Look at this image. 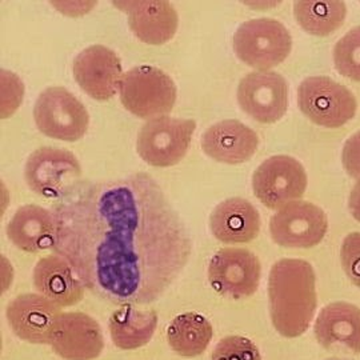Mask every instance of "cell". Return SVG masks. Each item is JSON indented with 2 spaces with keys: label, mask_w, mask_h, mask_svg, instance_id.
I'll use <instances>...</instances> for the list:
<instances>
[{
  "label": "cell",
  "mask_w": 360,
  "mask_h": 360,
  "mask_svg": "<svg viewBox=\"0 0 360 360\" xmlns=\"http://www.w3.org/2000/svg\"><path fill=\"white\" fill-rule=\"evenodd\" d=\"M53 251L94 295L154 303L188 263L193 243L176 210L144 172L80 181L53 206Z\"/></svg>",
  "instance_id": "1"
},
{
  "label": "cell",
  "mask_w": 360,
  "mask_h": 360,
  "mask_svg": "<svg viewBox=\"0 0 360 360\" xmlns=\"http://www.w3.org/2000/svg\"><path fill=\"white\" fill-rule=\"evenodd\" d=\"M269 300L272 324L279 334L294 339L304 334L316 307V276L303 259H282L271 267Z\"/></svg>",
  "instance_id": "2"
},
{
  "label": "cell",
  "mask_w": 360,
  "mask_h": 360,
  "mask_svg": "<svg viewBox=\"0 0 360 360\" xmlns=\"http://www.w3.org/2000/svg\"><path fill=\"white\" fill-rule=\"evenodd\" d=\"M119 96L132 115L151 120L172 111L178 89L163 70L154 65H138L123 75Z\"/></svg>",
  "instance_id": "3"
},
{
  "label": "cell",
  "mask_w": 360,
  "mask_h": 360,
  "mask_svg": "<svg viewBox=\"0 0 360 360\" xmlns=\"http://www.w3.org/2000/svg\"><path fill=\"white\" fill-rule=\"evenodd\" d=\"M232 44L236 56L243 63L267 71L287 59L292 49V38L281 22L257 18L239 26Z\"/></svg>",
  "instance_id": "4"
},
{
  "label": "cell",
  "mask_w": 360,
  "mask_h": 360,
  "mask_svg": "<svg viewBox=\"0 0 360 360\" xmlns=\"http://www.w3.org/2000/svg\"><path fill=\"white\" fill-rule=\"evenodd\" d=\"M195 129L193 119L162 116L147 120L138 134L136 151L153 167H172L187 154Z\"/></svg>",
  "instance_id": "5"
},
{
  "label": "cell",
  "mask_w": 360,
  "mask_h": 360,
  "mask_svg": "<svg viewBox=\"0 0 360 360\" xmlns=\"http://www.w3.org/2000/svg\"><path fill=\"white\" fill-rule=\"evenodd\" d=\"M297 104L311 122L326 129L345 126L358 108L352 92L328 77L304 79L297 89Z\"/></svg>",
  "instance_id": "6"
},
{
  "label": "cell",
  "mask_w": 360,
  "mask_h": 360,
  "mask_svg": "<svg viewBox=\"0 0 360 360\" xmlns=\"http://www.w3.org/2000/svg\"><path fill=\"white\" fill-rule=\"evenodd\" d=\"M34 119L41 134L65 142L82 139L90 124L86 107L65 87H49L39 95Z\"/></svg>",
  "instance_id": "7"
},
{
  "label": "cell",
  "mask_w": 360,
  "mask_h": 360,
  "mask_svg": "<svg viewBox=\"0 0 360 360\" xmlns=\"http://www.w3.org/2000/svg\"><path fill=\"white\" fill-rule=\"evenodd\" d=\"M252 190L267 208L281 210L299 200L306 193V169L291 156H272L257 168L252 176Z\"/></svg>",
  "instance_id": "8"
},
{
  "label": "cell",
  "mask_w": 360,
  "mask_h": 360,
  "mask_svg": "<svg viewBox=\"0 0 360 360\" xmlns=\"http://www.w3.org/2000/svg\"><path fill=\"white\" fill-rule=\"evenodd\" d=\"M25 178L34 193L59 199L80 183L82 167L70 151L40 147L28 156Z\"/></svg>",
  "instance_id": "9"
},
{
  "label": "cell",
  "mask_w": 360,
  "mask_h": 360,
  "mask_svg": "<svg viewBox=\"0 0 360 360\" xmlns=\"http://www.w3.org/2000/svg\"><path fill=\"white\" fill-rule=\"evenodd\" d=\"M262 264L257 255L245 248H221L208 266V281L220 295L245 299L257 291Z\"/></svg>",
  "instance_id": "10"
},
{
  "label": "cell",
  "mask_w": 360,
  "mask_h": 360,
  "mask_svg": "<svg viewBox=\"0 0 360 360\" xmlns=\"http://www.w3.org/2000/svg\"><path fill=\"white\" fill-rule=\"evenodd\" d=\"M328 230V220L321 207L296 200L281 208L270 221L276 245L288 248H311L319 245Z\"/></svg>",
  "instance_id": "11"
},
{
  "label": "cell",
  "mask_w": 360,
  "mask_h": 360,
  "mask_svg": "<svg viewBox=\"0 0 360 360\" xmlns=\"http://www.w3.org/2000/svg\"><path fill=\"white\" fill-rule=\"evenodd\" d=\"M238 102L259 123H276L288 110L287 82L276 72H251L239 83Z\"/></svg>",
  "instance_id": "12"
},
{
  "label": "cell",
  "mask_w": 360,
  "mask_h": 360,
  "mask_svg": "<svg viewBox=\"0 0 360 360\" xmlns=\"http://www.w3.org/2000/svg\"><path fill=\"white\" fill-rule=\"evenodd\" d=\"M79 87L95 101H108L119 90L123 79L122 62L115 51L102 44L84 49L72 63Z\"/></svg>",
  "instance_id": "13"
},
{
  "label": "cell",
  "mask_w": 360,
  "mask_h": 360,
  "mask_svg": "<svg viewBox=\"0 0 360 360\" xmlns=\"http://www.w3.org/2000/svg\"><path fill=\"white\" fill-rule=\"evenodd\" d=\"M52 349L65 360H94L104 348L98 322L84 312H63L55 323Z\"/></svg>",
  "instance_id": "14"
},
{
  "label": "cell",
  "mask_w": 360,
  "mask_h": 360,
  "mask_svg": "<svg viewBox=\"0 0 360 360\" xmlns=\"http://www.w3.org/2000/svg\"><path fill=\"white\" fill-rule=\"evenodd\" d=\"M62 307L40 294H22L7 306V321L13 334L32 345H50Z\"/></svg>",
  "instance_id": "15"
},
{
  "label": "cell",
  "mask_w": 360,
  "mask_h": 360,
  "mask_svg": "<svg viewBox=\"0 0 360 360\" xmlns=\"http://www.w3.org/2000/svg\"><path fill=\"white\" fill-rule=\"evenodd\" d=\"M315 338L328 351L360 354V309L347 302H335L318 315Z\"/></svg>",
  "instance_id": "16"
},
{
  "label": "cell",
  "mask_w": 360,
  "mask_h": 360,
  "mask_svg": "<svg viewBox=\"0 0 360 360\" xmlns=\"http://www.w3.org/2000/svg\"><path fill=\"white\" fill-rule=\"evenodd\" d=\"M257 132L242 122L229 119L208 127L202 136V148L211 159L226 165H240L257 153Z\"/></svg>",
  "instance_id": "17"
},
{
  "label": "cell",
  "mask_w": 360,
  "mask_h": 360,
  "mask_svg": "<svg viewBox=\"0 0 360 360\" xmlns=\"http://www.w3.org/2000/svg\"><path fill=\"white\" fill-rule=\"evenodd\" d=\"M123 6L129 13V26L132 34L143 43L159 46L175 37L179 26V16L174 6L166 0L126 1Z\"/></svg>",
  "instance_id": "18"
},
{
  "label": "cell",
  "mask_w": 360,
  "mask_h": 360,
  "mask_svg": "<svg viewBox=\"0 0 360 360\" xmlns=\"http://www.w3.org/2000/svg\"><path fill=\"white\" fill-rule=\"evenodd\" d=\"M210 229L221 243H248L260 232V217L248 200L231 198L215 207L210 218Z\"/></svg>",
  "instance_id": "19"
},
{
  "label": "cell",
  "mask_w": 360,
  "mask_h": 360,
  "mask_svg": "<svg viewBox=\"0 0 360 360\" xmlns=\"http://www.w3.org/2000/svg\"><path fill=\"white\" fill-rule=\"evenodd\" d=\"M34 285L40 295L60 307L79 303L84 296V285L70 263L59 255L41 257L34 269Z\"/></svg>",
  "instance_id": "20"
},
{
  "label": "cell",
  "mask_w": 360,
  "mask_h": 360,
  "mask_svg": "<svg viewBox=\"0 0 360 360\" xmlns=\"http://www.w3.org/2000/svg\"><path fill=\"white\" fill-rule=\"evenodd\" d=\"M7 236L19 250L35 254L53 247L55 218L43 207H20L7 224Z\"/></svg>",
  "instance_id": "21"
},
{
  "label": "cell",
  "mask_w": 360,
  "mask_h": 360,
  "mask_svg": "<svg viewBox=\"0 0 360 360\" xmlns=\"http://www.w3.org/2000/svg\"><path fill=\"white\" fill-rule=\"evenodd\" d=\"M158 314L154 309L124 306L112 312L108 331L112 343L120 349H138L146 346L155 334Z\"/></svg>",
  "instance_id": "22"
},
{
  "label": "cell",
  "mask_w": 360,
  "mask_h": 360,
  "mask_svg": "<svg viewBox=\"0 0 360 360\" xmlns=\"http://www.w3.org/2000/svg\"><path fill=\"white\" fill-rule=\"evenodd\" d=\"M212 334V326L203 315L186 312L168 326V345L180 356L195 358L206 351Z\"/></svg>",
  "instance_id": "23"
},
{
  "label": "cell",
  "mask_w": 360,
  "mask_h": 360,
  "mask_svg": "<svg viewBox=\"0 0 360 360\" xmlns=\"http://www.w3.org/2000/svg\"><path fill=\"white\" fill-rule=\"evenodd\" d=\"M347 8L343 1L303 0L294 3V15L300 27L315 37H327L343 25Z\"/></svg>",
  "instance_id": "24"
},
{
  "label": "cell",
  "mask_w": 360,
  "mask_h": 360,
  "mask_svg": "<svg viewBox=\"0 0 360 360\" xmlns=\"http://www.w3.org/2000/svg\"><path fill=\"white\" fill-rule=\"evenodd\" d=\"M334 63L343 77L360 82V27L352 28L336 43Z\"/></svg>",
  "instance_id": "25"
},
{
  "label": "cell",
  "mask_w": 360,
  "mask_h": 360,
  "mask_svg": "<svg viewBox=\"0 0 360 360\" xmlns=\"http://www.w3.org/2000/svg\"><path fill=\"white\" fill-rule=\"evenodd\" d=\"M211 360H262L257 346L245 336L231 335L214 348Z\"/></svg>",
  "instance_id": "26"
},
{
  "label": "cell",
  "mask_w": 360,
  "mask_h": 360,
  "mask_svg": "<svg viewBox=\"0 0 360 360\" xmlns=\"http://www.w3.org/2000/svg\"><path fill=\"white\" fill-rule=\"evenodd\" d=\"M340 262L348 279L360 288V232H351L345 238Z\"/></svg>",
  "instance_id": "27"
},
{
  "label": "cell",
  "mask_w": 360,
  "mask_h": 360,
  "mask_svg": "<svg viewBox=\"0 0 360 360\" xmlns=\"http://www.w3.org/2000/svg\"><path fill=\"white\" fill-rule=\"evenodd\" d=\"M343 167L352 178H360V131L349 136L342 154Z\"/></svg>",
  "instance_id": "28"
},
{
  "label": "cell",
  "mask_w": 360,
  "mask_h": 360,
  "mask_svg": "<svg viewBox=\"0 0 360 360\" xmlns=\"http://www.w3.org/2000/svg\"><path fill=\"white\" fill-rule=\"evenodd\" d=\"M348 207H349V211H351L352 217L360 221V178L356 181V184L354 186L352 191H351Z\"/></svg>",
  "instance_id": "29"
},
{
  "label": "cell",
  "mask_w": 360,
  "mask_h": 360,
  "mask_svg": "<svg viewBox=\"0 0 360 360\" xmlns=\"http://www.w3.org/2000/svg\"><path fill=\"white\" fill-rule=\"evenodd\" d=\"M326 360H347V359H339V358H331V359H326Z\"/></svg>",
  "instance_id": "30"
}]
</instances>
